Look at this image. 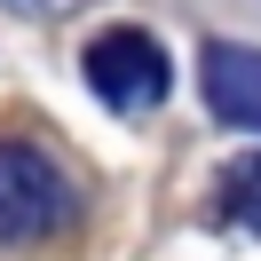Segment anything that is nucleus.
Instances as JSON below:
<instances>
[{
	"mask_svg": "<svg viewBox=\"0 0 261 261\" xmlns=\"http://www.w3.org/2000/svg\"><path fill=\"white\" fill-rule=\"evenodd\" d=\"M198 87H206L214 119L261 135V48H238V40H214L198 56Z\"/></svg>",
	"mask_w": 261,
	"mask_h": 261,
	"instance_id": "3",
	"label": "nucleus"
},
{
	"mask_svg": "<svg viewBox=\"0 0 261 261\" xmlns=\"http://www.w3.org/2000/svg\"><path fill=\"white\" fill-rule=\"evenodd\" d=\"M0 8H16V16H71V8H87V0H0Z\"/></svg>",
	"mask_w": 261,
	"mask_h": 261,
	"instance_id": "5",
	"label": "nucleus"
},
{
	"mask_svg": "<svg viewBox=\"0 0 261 261\" xmlns=\"http://www.w3.org/2000/svg\"><path fill=\"white\" fill-rule=\"evenodd\" d=\"M222 222L261 229V150H253V159H238V166L222 174Z\"/></svg>",
	"mask_w": 261,
	"mask_h": 261,
	"instance_id": "4",
	"label": "nucleus"
},
{
	"mask_svg": "<svg viewBox=\"0 0 261 261\" xmlns=\"http://www.w3.org/2000/svg\"><path fill=\"white\" fill-rule=\"evenodd\" d=\"M80 214L64 166L32 143H0V245H32Z\"/></svg>",
	"mask_w": 261,
	"mask_h": 261,
	"instance_id": "1",
	"label": "nucleus"
},
{
	"mask_svg": "<svg viewBox=\"0 0 261 261\" xmlns=\"http://www.w3.org/2000/svg\"><path fill=\"white\" fill-rule=\"evenodd\" d=\"M87 87H95L111 111H150V103H166V87H174V64H166V48L150 32L111 24V32L87 48Z\"/></svg>",
	"mask_w": 261,
	"mask_h": 261,
	"instance_id": "2",
	"label": "nucleus"
}]
</instances>
